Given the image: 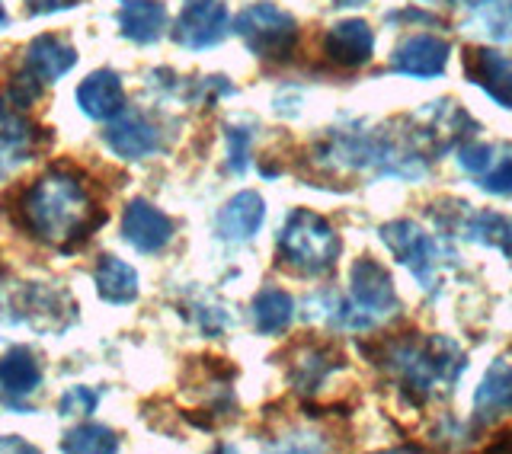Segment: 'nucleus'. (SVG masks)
Segmentation results:
<instances>
[{
	"label": "nucleus",
	"instance_id": "f257e3e1",
	"mask_svg": "<svg viewBox=\"0 0 512 454\" xmlns=\"http://www.w3.org/2000/svg\"><path fill=\"white\" fill-rule=\"evenodd\" d=\"M23 227L26 231L58 250H74L80 247L96 227L106 224V212L93 205L87 186L71 173H48L32 186L23 205Z\"/></svg>",
	"mask_w": 512,
	"mask_h": 454
},
{
	"label": "nucleus",
	"instance_id": "f03ea898",
	"mask_svg": "<svg viewBox=\"0 0 512 454\" xmlns=\"http://www.w3.org/2000/svg\"><path fill=\"white\" fill-rule=\"evenodd\" d=\"M343 243L336 237L333 227L308 212V208H295L292 215L285 218V227L279 234V253L288 266H295L304 275H320L327 272L336 259H340Z\"/></svg>",
	"mask_w": 512,
	"mask_h": 454
},
{
	"label": "nucleus",
	"instance_id": "7ed1b4c3",
	"mask_svg": "<svg viewBox=\"0 0 512 454\" xmlns=\"http://www.w3.org/2000/svg\"><path fill=\"white\" fill-rule=\"evenodd\" d=\"M234 32L247 42V48L263 61H288L298 45L295 16L272 4H253L234 20Z\"/></svg>",
	"mask_w": 512,
	"mask_h": 454
},
{
	"label": "nucleus",
	"instance_id": "20e7f679",
	"mask_svg": "<svg viewBox=\"0 0 512 454\" xmlns=\"http://www.w3.org/2000/svg\"><path fill=\"white\" fill-rule=\"evenodd\" d=\"M231 29V16L218 0H192L180 13L173 29L176 45L189 48V52H202V48H215Z\"/></svg>",
	"mask_w": 512,
	"mask_h": 454
},
{
	"label": "nucleus",
	"instance_id": "39448f33",
	"mask_svg": "<svg viewBox=\"0 0 512 454\" xmlns=\"http://www.w3.org/2000/svg\"><path fill=\"white\" fill-rule=\"evenodd\" d=\"M458 164L474 176L480 189L493 196H512V144H464Z\"/></svg>",
	"mask_w": 512,
	"mask_h": 454
},
{
	"label": "nucleus",
	"instance_id": "423d86ee",
	"mask_svg": "<svg viewBox=\"0 0 512 454\" xmlns=\"http://www.w3.org/2000/svg\"><path fill=\"white\" fill-rule=\"evenodd\" d=\"M381 240L388 250L404 263L426 288H432V272H436V247L413 221H391L381 227Z\"/></svg>",
	"mask_w": 512,
	"mask_h": 454
},
{
	"label": "nucleus",
	"instance_id": "0eeeda50",
	"mask_svg": "<svg viewBox=\"0 0 512 454\" xmlns=\"http://www.w3.org/2000/svg\"><path fill=\"white\" fill-rule=\"evenodd\" d=\"M122 237L125 243H132L138 253H160L173 240V221L151 202L135 199L125 205Z\"/></svg>",
	"mask_w": 512,
	"mask_h": 454
},
{
	"label": "nucleus",
	"instance_id": "6e6552de",
	"mask_svg": "<svg viewBox=\"0 0 512 454\" xmlns=\"http://www.w3.org/2000/svg\"><path fill=\"white\" fill-rule=\"evenodd\" d=\"M464 74L503 109H512V58L493 48H468L464 52Z\"/></svg>",
	"mask_w": 512,
	"mask_h": 454
},
{
	"label": "nucleus",
	"instance_id": "1a4fd4ad",
	"mask_svg": "<svg viewBox=\"0 0 512 454\" xmlns=\"http://www.w3.org/2000/svg\"><path fill=\"white\" fill-rule=\"evenodd\" d=\"M349 285H352V298L356 307L368 317H381L394 307V282L391 272L381 263H375L372 256L356 259V266L349 272Z\"/></svg>",
	"mask_w": 512,
	"mask_h": 454
},
{
	"label": "nucleus",
	"instance_id": "9d476101",
	"mask_svg": "<svg viewBox=\"0 0 512 454\" xmlns=\"http://www.w3.org/2000/svg\"><path fill=\"white\" fill-rule=\"evenodd\" d=\"M77 106L84 116L96 122H112L125 112V90L116 71H93L84 84L77 87Z\"/></svg>",
	"mask_w": 512,
	"mask_h": 454
},
{
	"label": "nucleus",
	"instance_id": "9b49d317",
	"mask_svg": "<svg viewBox=\"0 0 512 454\" xmlns=\"http://www.w3.org/2000/svg\"><path fill=\"white\" fill-rule=\"evenodd\" d=\"M375 32L365 20H343L324 36V55L340 68H362L372 58Z\"/></svg>",
	"mask_w": 512,
	"mask_h": 454
},
{
	"label": "nucleus",
	"instance_id": "f8f14e48",
	"mask_svg": "<svg viewBox=\"0 0 512 454\" xmlns=\"http://www.w3.org/2000/svg\"><path fill=\"white\" fill-rule=\"evenodd\" d=\"M106 144L122 160H141L160 148V132L138 112H122L106 128Z\"/></svg>",
	"mask_w": 512,
	"mask_h": 454
},
{
	"label": "nucleus",
	"instance_id": "ddd939ff",
	"mask_svg": "<svg viewBox=\"0 0 512 454\" xmlns=\"http://www.w3.org/2000/svg\"><path fill=\"white\" fill-rule=\"evenodd\" d=\"M448 64V42L439 36H410L397 45L391 71L407 77H439Z\"/></svg>",
	"mask_w": 512,
	"mask_h": 454
},
{
	"label": "nucleus",
	"instance_id": "4468645a",
	"mask_svg": "<svg viewBox=\"0 0 512 454\" xmlns=\"http://www.w3.org/2000/svg\"><path fill=\"white\" fill-rule=\"evenodd\" d=\"M266 218V202L256 192H237V196L221 208L218 215V237L221 240H250Z\"/></svg>",
	"mask_w": 512,
	"mask_h": 454
},
{
	"label": "nucleus",
	"instance_id": "2eb2a0df",
	"mask_svg": "<svg viewBox=\"0 0 512 454\" xmlns=\"http://www.w3.org/2000/svg\"><path fill=\"white\" fill-rule=\"evenodd\" d=\"M77 64V52L55 36H39L26 48V71L36 74L42 84H55Z\"/></svg>",
	"mask_w": 512,
	"mask_h": 454
},
{
	"label": "nucleus",
	"instance_id": "dca6fc26",
	"mask_svg": "<svg viewBox=\"0 0 512 454\" xmlns=\"http://www.w3.org/2000/svg\"><path fill=\"white\" fill-rule=\"evenodd\" d=\"M119 29L125 39L151 45L167 29V7L160 0H125V7L119 10Z\"/></svg>",
	"mask_w": 512,
	"mask_h": 454
},
{
	"label": "nucleus",
	"instance_id": "f3484780",
	"mask_svg": "<svg viewBox=\"0 0 512 454\" xmlns=\"http://www.w3.org/2000/svg\"><path fill=\"white\" fill-rule=\"evenodd\" d=\"M39 384H42V368L29 349L16 346L7 355H0V394L4 397L23 400L29 394H36Z\"/></svg>",
	"mask_w": 512,
	"mask_h": 454
},
{
	"label": "nucleus",
	"instance_id": "a211bd4d",
	"mask_svg": "<svg viewBox=\"0 0 512 454\" xmlns=\"http://www.w3.org/2000/svg\"><path fill=\"white\" fill-rule=\"evenodd\" d=\"M503 413H512V365L493 362L474 394V419L477 423H490V419Z\"/></svg>",
	"mask_w": 512,
	"mask_h": 454
},
{
	"label": "nucleus",
	"instance_id": "6ab92c4d",
	"mask_svg": "<svg viewBox=\"0 0 512 454\" xmlns=\"http://www.w3.org/2000/svg\"><path fill=\"white\" fill-rule=\"evenodd\" d=\"M93 282L100 298L109 304H132L138 298V272L119 256H100L93 269Z\"/></svg>",
	"mask_w": 512,
	"mask_h": 454
},
{
	"label": "nucleus",
	"instance_id": "aec40b11",
	"mask_svg": "<svg viewBox=\"0 0 512 454\" xmlns=\"http://www.w3.org/2000/svg\"><path fill=\"white\" fill-rule=\"evenodd\" d=\"M23 317L29 327L36 330H64L68 327V320H58V301H64L68 295L64 291H55V288H42V285H29L23 288Z\"/></svg>",
	"mask_w": 512,
	"mask_h": 454
},
{
	"label": "nucleus",
	"instance_id": "412c9836",
	"mask_svg": "<svg viewBox=\"0 0 512 454\" xmlns=\"http://www.w3.org/2000/svg\"><path fill=\"white\" fill-rule=\"evenodd\" d=\"M343 365V355L333 352L327 346H311L301 349L292 362V378L298 384V391H317V384L324 381L330 371Z\"/></svg>",
	"mask_w": 512,
	"mask_h": 454
},
{
	"label": "nucleus",
	"instance_id": "4be33fe9",
	"mask_svg": "<svg viewBox=\"0 0 512 454\" xmlns=\"http://www.w3.org/2000/svg\"><path fill=\"white\" fill-rule=\"evenodd\" d=\"M295 317V301L282 288H263L253 298V320L260 333H282Z\"/></svg>",
	"mask_w": 512,
	"mask_h": 454
},
{
	"label": "nucleus",
	"instance_id": "5701e85b",
	"mask_svg": "<svg viewBox=\"0 0 512 454\" xmlns=\"http://www.w3.org/2000/svg\"><path fill=\"white\" fill-rule=\"evenodd\" d=\"M464 234L477 243H487V247H496L506 256H512V221H506L503 215L480 212L464 224Z\"/></svg>",
	"mask_w": 512,
	"mask_h": 454
},
{
	"label": "nucleus",
	"instance_id": "b1692460",
	"mask_svg": "<svg viewBox=\"0 0 512 454\" xmlns=\"http://www.w3.org/2000/svg\"><path fill=\"white\" fill-rule=\"evenodd\" d=\"M474 26L496 42H512V0H484L477 10Z\"/></svg>",
	"mask_w": 512,
	"mask_h": 454
},
{
	"label": "nucleus",
	"instance_id": "393cba45",
	"mask_svg": "<svg viewBox=\"0 0 512 454\" xmlns=\"http://www.w3.org/2000/svg\"><path fill=\"white\" fill-rule=\"evenodd\" d=\"M29 141H32L29 125H16L0 132V180L29 160Z\"/></svg>",
	"mask_w": 512,
	"mask_h": 454
},
{
	"label": "nucleus",
	"instance_id": "a878e982",
	"mask_svg": "<svg viewBox=\"0 0 512 454\" xmlns=\"http://www.w3.org/2000/svg\"><path fill=\"white\" fill-rule=\"evenodd\" d=\"M64 451H93V454H103V451H116L119 448V439L116 432L109 426H77L74 432H68V439L61 442Z\"/></svg>",
	"mask_w": 512,
	"mask_h": 454
},
{
	"label": "nucleus",
	"instance_id": "bb28decb",
	"mask_svg": "<svg viewBox=\"0 0 512 454\" xmlns=\"http://www.w3.org/2000/svg\"><path fill=\"white\" fill-rule=\"evenodd\" d=\"M96 403H100V394L90 391V387H71V391L61 397L58 413L61 416H87L96 410Z\"/></svg>",
	"mask_w": 512,
	"mask_h": 454
},
{
	"label": "nucleus",
	"instance_id": "cd10ccee",
	"mask_svg": "<svg viewBox=\"0 0 512 454\" xmlns=\"http://www.w3.org/2000/svg\"><path fill=\"white\" fill-rule=\"evenodd\" d=\"M39 93H42V80L36 74L23 71V74H16L10 84V103H13V109H29L39 100Z\"/></svg>",
	"mask_w": 512,
	"mask_h": 454
},
{
	"label": "nucleus",
	"instance_id": "c85d7f7f",
	"mask_svg": "<svg viewBox=\"0 0 512 454\" xmlns=\"http://www.w3.org/2000/svg\"><path fill=\"white\" fill-rule=\"evenodd\" d=\"M231 141V170L234 173H244L247 170V144H250V132H244V128H234V132L228 135Z\"/></svg>",
	"mask_w": 512,
	"mask_h": 454
},
{
	"label": "nucleus",
	"instance_id": "c756f323",
	"mask_svg": "<svg viewBox=\"0 0 512 454\" xmlns=\"http://www.w3.org/2000/svg\"><path fill=\"white\" fill-rule=\"evenodd\" d=\"M32 13H58V10H71L77 0H26Z\"/></svg>",
	"mask_w": 512,
	"mask_h": 454
},
{
	"label": "nucleus",
	"instance_id": "7c9ffc66",
	"mask_svg": "<svg viewBox=\"0 0 512 454\" xmlns=\"http://www.w3.org/2000/svg\"><path fill=\"white\" fill-rule=\"evenodd\" d=\"M0 451H39L36 445H29L26 439H16V435H7V439H0Z\"/></svg>",
	"mask_w": 512,
	"mask_h": 454
},
{
	"label": "nucleus",
	"instance_id": "2f4dec72",
	"mask_svg": "<svg viewBox=\"0 0 512 454\" xmlns=\"http://www.w3.org/2000/svg\"><path fill=\"white\" fill-rule=\"evenodd\" d=\"M20 122L13 119V112H10V106H7V96H0V128H16Z\"/></svg>",
	"mask_w": 512,
	"mask_h": 454
},
{
	"label": "nucleus",
	"instance_id": "473e14b6",
	"mask_svg": "<svg viewBox=\"0 0 512 454\" xmlns=\"http://www.w3.org/2000/svg\"><path fill=\"white\" fill-rule=\"evenodd\" d=\"M336 7H359V4H365V0H333Z\"/></svg>",
	"mask_w": 512,
	"mask_h": 454
},
{
	"label": "nucleus",
	"instance_id": "72a5a7b5",
	"mask_svg": "<svg viewBox=\"0 0 512 454\" xmlns=\"http://www.w3.org/2000/svg\"><path fill=\"white\" fill-rule=\"evenodd\" d=\"M7 23H10V20H7V13H4V10H0V29H4Z\"/></svg>",
	"mask_w": 512,
	"mask_h": 454
},
{
	"label": "nucleus",
	"instance_id": "f704fd0d",
	"mask_svg": "<svg viewBox=\"0 0 512 454\" xmlns=\"http://www.w3.org/2000/svg\"><path fill=\"white\" fill-rule=\"evenodd\" d=\"M455 4H484V0H455Z\"/></svg>",
	"mask_w": 512,
	"mask_h": 454
}]
</instances>
